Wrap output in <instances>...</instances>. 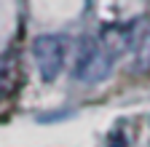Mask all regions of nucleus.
<instances>
[{"instance_id": "obj_3", "label": "nucleus", "mask_w": 150, "mask_h": 147, "mask_svg": "<svg viewBox=\"0 0 150 147\" xmlns=\"http://www.w3.org/2000/svg\"><path fill=\"white\" fill-rule=\"evenodd\" d=\"M129 35H131V51H134V59L139 70L150 67V19H137L134 24H129Z\"/></svg>"}, {"instance_id": "obj_1", "label": "nucleus", "mask_w": 150, "mask_h": 147, "mask_svg": "<svg viewBox=\"0 0 150 147\" xmlns=\"http://www.w3.org/2000/svg\"><path fill=\"white\" fill-rule=\"evenodd\" d=\"M112 67V56L99 46V40L83 38L78 48V62H75V78L83 83H99L107 78V72Z\"/></svg>"}, {"instance_id": "obj_2", "label": "nucleus", "mask_w": 150, "mask_h": 147, "mask_svg": "<svg viewBox=\"0 0 150 147\" xmlns=\"http://www.w3.org/2000/svg\"><path fill=\"white\" fill-rule=\"evenodd\" d=\"M32 53H35L38 70H40V78L54 80L62 70V62H64V40L59 35H40L32 43Z\"/></svg>"}]
</instances>
